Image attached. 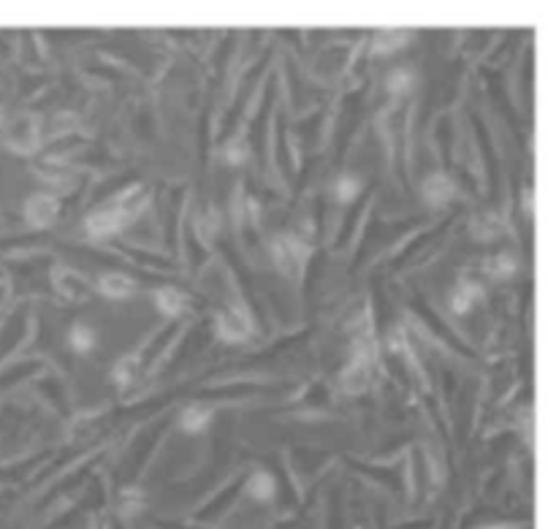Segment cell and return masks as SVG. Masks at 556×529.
I'll list each match as a JSON object with an SVG mask.
<instances>
[{
    "label": "cell",
    "mask_w": 556,
    "mask_h": 529,
    "mask_svg": "<svg viewBox=\"0 0 556 529\" xmlns=\"http://www.w3.org/2000/svg\"><path fill=\"white\" fill-rule=\"evenodd\" d=\"M157 304H161L163 313H179V310H185V297L177 291H161L157 293Z\"/></svg>",
    "instance_id": "cell-2"
},
{
    "label": "cell",
    "mask_w": 556,
    "mask_h": 529,
    "mask_svg": "<svg viewBox=\"0 0 556 529\" xmlns=\"http://www.w3.org/2000/svg\"><path fill=\"white\" fill-rule=\"evenodd\" d=\"M101 291L112 299H123L130 293V280L123 275H106L101 280Z\"/></svg>",
    "instance_id": "cell-1"
},
{
    "label": "cell",
    "mask_w": 556,
    "mask_h": 529,
    "mask_svg": "<svg viewBox=\"0 0 556 529\" xmlns=\"http://www.w3.org/2000/svg\"><path fill=\"white\" fill-rule=\"evenodd\" d=\"M90 329H74V345L79 348V351H87V348L92 345V337L87 335Z\"/></svg>",
    "instance_id": "cell-3"
}]
</instances>
